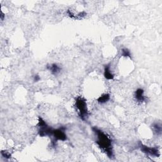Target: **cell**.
Here are the masks:
<instances>
[{"label":"cell","instance_id":"1","mask_svg":"<svg viewBox=\"0 0 162 162\" xmlns=\"http://www.w3.org/2000/svg\"><path fill=\"white\" fill-rule=\"evenodd\" d=\"M92 129L96 135V143L98 147L107 154L108 158L111 159L114 158V148H113L111 139L110 136H108L107 134L104 133L103 131L98 129L96 127H94Z\"/></svg>","mask_w":162,"mask_h":162},{"label":"cell","instance_id":"2","mask_svg":"<svg viewBox=\"0 0 162 162\" xmlns=\"http://www.w3.org/2000/svg\"><path fill=\"white\" fill-rule=\"evenodd\" d=\"M75 106L79 117L82 121H86L88 117V110L86 100L81 96L76 98Z\"/></svg>","mask_w":162,"mask_h":162},{"label":"cell","instance_id":"3","mask_svg":"<svg viewBox=\"0 0 162 162\" xmlns=\"http://www.w3.org/2000/svg\"><path fill=\"white\" fill-rule=\"evenodd\" d=\"M38 134L41 137H51L53 134V128L48 125L45 120L41 117H38Z\"/></svg>","mask_w":162,"mask_h":162},{"label":"cell","instance_id":"4","mask_svg":"<svg viewBox=\"0 0 162 162\" xmlns=\"http://www.w3.org/2000/svg\"><path fill=\"white\" fill-rule=\"evenodd\" d=\"M139 147L143 153L153 157H159L160 153L159 150L155 147H149L142 143H139Z\"/></svg>","mask_w":162,"mask_h":162},{"label":"cell","instance_id":"5","mask_svg":"<svg viewBox=\"0 0 162 162\" xmlns=\"http://www.w3.org/2000/svg\"><path fill=\"white\" fill-rule=\"evenodd\" d=\"M66 128L64 127H60L57 129H54L53 131L52 136L53 137V141L57 142L58 141H65L67 139V136L66 134Z\"/></svg>","mask_w":162,"mask_h":162},{"label":"cell","instance_id":"6","mask_svg":"<svg viewBox=\"0 0 162 162\" xmlns=\"http://www.w3.org/2000/svg\"><path fill=\"white\" fill-rule=\"evenodd\" d=\"M134 96L135 100L139 103H142L146 100V97L144 95V91L141 88H138L136 90Z\"/></svg>","mask_w":162,"mask_h":162},{"label":"cell","instance_id":"7","mask_svg":"<svg viewBox=\"0 0 162 162\" xmlns=\"http://www.w3.org/2000/svg\"><path fill=\"white\" fill-rule=\"evenodd\" d=\"M103 75L104 78L107 80H114V74H113L111 70V66L110 64H107L104 67V72Z\"/></svg>","mask_w":162,"mask_h":162},{"label":"cell","instance_id":"8","mask_svg":"<svg viewBox=\"0 0 162 162\" xmlns=\"http://www.w3.org/2000/svg\"><path fill=\"white\" fill-rule=\"evenodd\" d=\"M67 13L69 17L73 19H81L86 15V13L84 12H79L77 14H75L70 10H68L67 12Z\"/></svg>","mask_w":162,"mask_h":162},{"label":"cell","instance_id":"9","mask_svg":"<svg viewBox=\"0 0 162 162\" xmlns=\"http://www.w3.org/2000/svg\"><path fill=\"white\" fill-rule=\"evenodd\" d=\"M47 68L53 75H55L58 74L61 71V67L56 63H53L50 65H48Z\"/></svg>","mask_w":162,"mask_h":162},{"label":"cell","instance_id":"10","mask_svg":"<svg viewBox=\"0 0 162 162\" xmlns=\"http://www.w3.org/2000/svg\"><path fill=\"white\" fill-rule=\"evenodd\" d=\"M110 100V95L108 93H105L101 95L99 98H98L97 101L100 104H104L108 102Z\"/></svg>","mask_w":162,"mask_h":162},{"label":"cell","instance_id":"11","mask_svg":"<svg viewBox=\"0 0 162 162\" xmlns=\"http://www.w3.org/2000/svg\"><path fill=\"white\" fill-rule=\"evenodd\" d=\"M152 129L156 134L160 135L161 134V126L159 124L154 123L152 125Z\"/></svg>","mask_w":162,"mask_h":162},{"label":"cell","instance_id":"12","mask_svg":"<svg viewBox=\"0 0 162 162\" xmlns=\"http://www.w3.org/2000/svg\"><path fill=\"white\" fill-rule=\"evenodd\" d=\"M121 56L123 57L126 58H131V53L130 50L127 48H122L121 50Z\"/></svg>","mask_w":162,"mask_h":162},{"label":"cell","instance_id":"13","mask_svg":"<svg viewBox=\"0 0 162 162\" xmlns=\"http://www.w3.org/2000/svg\"><path fill=\"white\" fill-rule=\"evenodd\" d=\"M1 154H2V156L3 157H4L5 158H6V159H9V158H11V154L9 152L6 151L5 150L2 151Z\"/></svg>","mask_w":162,"mask_h":162},{"label":"cell","instance_id":"14","mask_svg":"<svg viewBox=\"0 0 162 162\" xmlns=\"http://www.w3.org/2000/svg\"><path fill=\"white\" fill-rule=\"evenodd\" d=\"M41 79V77L39 75H35L34 76V82H38Z\"/></svg>","mask_w":162,"mask_h":162},{"label":"cell","instance_id":"15","mask_svg":"<svg viewBox=\"0 0 162 162\" xmlns=\"http://www.w3.org/2000/svg\"><path fill=\"white\" fill-rule=\"evenodd\" d=\"M1 19H2V20H3V19H4V14L2 12H1Z\"/></svg>","mask_w":162,"mask_h":162}]
</instances>
